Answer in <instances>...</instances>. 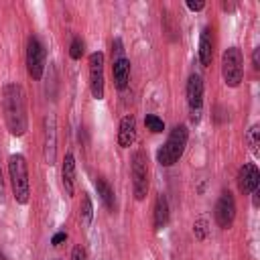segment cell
<instances>
[{
	"label": "cell",
	"instance_id": "5bb4252c",
	"mask_svg": "<svg viewBox=\"0 0 260 260\" xmlns=\"http://www.w3.org/2000/svg\"><path fill=\"white\" fill-rule=\"evenodd\" d=\"M61 177H63V189H65V193L67 195H73V191H75V158H73L71 152L65 154Z\"/></svg>",
	"mask_w": 260,
	"mask_h": 260
},
{
	"label": "cell",
	"instance_id": "ac0fdd59",
	"mask_svg": "<svg viewBox=\"0 0 260 260\" xmlns=\"http://www.w3.org/2000/svg\"><path fill=\"white\" fill-rule=\"evenodd\" d=\"M79 215H81V223L83 225H89L91 223V219H93V205H91L89 195H83L81 207H79Z\"/></svg>",
	"mask_w": 260,
	"mask_h": 260
},
{
	"label": "cell",
	"instance_id": "5b68a950",
	"mask_svg": "<svg viewBox=\"0 0 260 260\" xmlns=\"http://www.w3.org/2000/svg\"><path fill=\"white\" fill-rule=\"evenodd\" d=\"M132 189L138 201H142L148 193V165L142 150H136L132 154Z\"/></svg>",
	"mask_w": 260,
	"mask_h": 260
},
{
	"label": "cell",
	"instance_id": "ba28073f",
	"mask_svg": "<svg viewBox=\"0 0 260 260\" xmlns=\"http://www.w3.org/2000/svg\"><path fill=\"white\" fill-rule=\"evenodd\" d=\"M89 89L95 100L104 98V53L89 55Z\"/></svg>",
	"mask_w": 260,
	"mask_h": 260
},
{
	"label": "cell",
	"instance_id": "8fae6325",
	"mask_svg": "<svg viewBox=\"0 0 260 260\" xmlns=\"http://www.w3.org/2000/svg\"><path fill=\"white\" fill-rule=\"evenodd\" d=\"M258 183H260L258 167L254 162H244V167L238 173V187H240V191L242 193H252V191L258 189Z\"/></svg>",
	"mask_w": 260,
	"mask_h": 260
},
{
	"label": "cell",
	"instance_id": "484cf974",
	"mask_svg": "<svg viewBox=\"0 0 260 260\" xmlns=\"http://www.w3.org/2000/svg\"><path fill=\"white\" fill-rule=\"evenodd\" d=\"M252 61H254V69H260V49H256V51H254Z\"/></svg>",
	"mask_w": 260,
	"mask_h": 260
},
{
	"label": "cell",
	"instance_id": "7a4b0ae2",
	"mask_svg": "<svg viewBox=\"0 0 260 260\" xmlns=\"http://www.w3.org/2000/svg\"><path fill=\"white\" fill-rule=\"evenodd\" d=\"M187 138H189V132H187V126L179 124L171 130L167 142L158 148L156 152V160L162 165V167H173L185 152V146H187Z\"/></svg>",
	"mask_w": 260,
	"mask_h": 260
},
{
	"label": "cell",
	"instance_id": "603a6c76",
	"mask_svg": "<svg viewBox=\"0 0 260 260\" xmlns=\"http://www.w3.org/2000/svg\"><path fill=\"white\" fill-rule=\"evenodd\" d=\"M71 260H87L85 250H83L81 246H75V248H73V254H71Z\"/></svg>",
	"mask_w": 260,
	"mask_h": 260
},
{
	"label": "cell",
	"instance_id": "4fadbf2b",
	"mask_svg": "<svg viewBox=\"0 0 260 260\" xmlns=\"http://www.w3.org/2000/svg\"><path fill=\"white\" fill-rule=\"evenodd\" d=\"M211 57H213V32L209 26H205L201 30V37H199V61L203 67H207L211 63Z\"/></svg>",
	"mask_w": 260,
	"mask_h": 260
},
{
	"label": "cell",
	"instance_id": "7c38bea8",
	"mask_svg": "<svg viewBox=\"0 0 260 260\" xmlns=\"http://www.w3.org/2000/svg\"><path fill=\"white\" fill-rule=\"evenodd\" d=\"M136 140V118L134 116H124L120 120V130H118V144L122 148H128Z\"/></svg>",
	"mask_w": 260,
	"mask_h": 260
},
{
	"label": "cell",
	"instance_id": "d4e9b609",
	"mask_svg": "<svg viewBox=\"0 0 260 260\" xmlns=\"http://www.w3.org/2000/svg\"><path fill=\"white\" fill-rule=\"evenodd\" d=\"M187 8H189V10H193V12L203 10V8H205V2H193V0H189V2H187Z\"/></svg>",
	"mask_w": 260,
	"mask_h": 260
},
{
	"label": "cell",
	"instance_id": "9a60e30c",
	"mask_svg": "<svg viewBox=\"0 0 260 260\" xmlns=\"http://www.w3.org/2000/svg\"><path fill=\"white\" fill-rule=\"evenodd\" d=\"M112 73H114V83L118 89H124L128 85V79H130V61L126 57H120L114 61L112 65Z\"/></svg>",
	"mask_w": 260,
	"mask_h": 260
},
{
	"label": "cell",
	"instance_id": "2e32d148",
	"mask_svg": "<svg viewBox=\"0 0 260 260\" xmlns=\"http://www.w3.org/2000/svg\"><path fill=\"white\" fill-rule=\"evenodd\" d=\"M169 221V201L165 195H158L154 201V230H162Z\"/></svg>",
	"mask_w": 260,
	"mask_h": 260
},
{
	"label": "cell",
	"instance_id": "3957f363",
	"mask_svg": "<svg viewBox=\"0 0 260 260\" xmlns=\"http://www.w3.org/2000/svg\"><path fill=\"white\" fill-rule=\"evenodd\" d=\"M8 173H10V181H12V191H14V199L16 203L24 205L28 203V195H30V185H28V167L22 154H12L8 158Z\"/></svg>",
	"mask_w": 260,
	"mask_h": 260
},
{
	"label": "cell",
	"instance_id": "52a82bcc",
	"mask_svg": "<svg viewBox=\"0 0 260 260\" xmlns=\"http://www.w3.org/2000/svg\"><path fill=\"white\" fill-rule=\"evenodd\" d=\"M187 104H189L191 120L199 122L201 108H203V79L197 73H191L187 79Z\"/></svg>",
	"mask_w": 260,
	"mask_h": 260
},
{
	"label": "cell",
	"instance_id": "e0dca14e",
	"mask_svg": "<svg viewBox=\"0 0 260 260\" xmlns=\"http://www.w3.org/2000/svg\"><path fill=\"white\" fill-rule=\"evenodd\" d=\"M95 189H98V195H100V199L104 201V205H106L108 209H114V205H116V201H114V191H112V187H110L102 177L95 179Z\"/></svg>",
	"mask_w": 260,
	"mask_h": 260
},
{
	"label": "cell",
	"instance_id": "cb8c5ba5",
	"mask_svg": "<svg viewBox=\"0 0 260 260\" xmlns=\"http://www.w3.org/2000/svg\"><path fill=\"white\" fill-rule=\"evenodd\" d=\"M65 240H67V234H65V232H59V234L53 236L51 244H53V246H61V242H65Z\"/></svg>",
	"mask_w": 260,
	"mask_h": 260
},
{
	"label": "cell",
	"instance_id": "30bf717a",
	"mask_svg": "<svg viewBox=\"0 0 260 260\" xmlns=\"http://www.w3.org/2000/svg\"><path fill=\"white\" fill-rule=\"evenodd\" d=\"M57 158V120L53 114L45 118V160L55 165Z\"/></svg>",
	"mask_w": 260,
	"mask_h": 260
},
{
	"label": "cell",
	"instance_id": "9c48e42d",
	"mask_svg": "<svg viewBox=\"0 0 260 260\" xmlns=\"http://www.w3.org/2000/svg\"><path fill=\"white\" fill-rule=\"evenodd\" d=\"M234 217H236V201H234V195L230 191H223L221 197L215 203V221H217L219 228L228 230L234 223Z\"/></svg>",
	"mask_w": 260,
	"mask_h": 260
},
{
	"label": "cell",
	"instance_id": "d6986e66",
	"mask_svg": "<svg viewBox=\"0 0 260 260\" xmlns=\"http://www.w3.org/2000/svg\"><path fill=\"white\" fill-rule=\"evenodd\" d=\"M248 144H250V150L258 156V146H260V126L258 124H254L250 130H248Z\"/></svg>",
	"mask_w": 260,
	"mask_h": 260
},
{
	"label": "cell",
	"instance_id": "44dd1931",
	"mask_svg": "<svg viewBox=\"0 0 260 260\" xmlns=\"http://www.w3.org/2000/svg\"><path fill=\"white\" fill-rule=\"evenodd\" d=\"M193 232H195V238H197V240H205V238H207V219H205V217L195 219Z\"/></svg>",
	"mask_w": 260,
	"mask_h": 260
},
{
	"label": "cell",
	"instance_id": "4316f807",
	"mask_svg": "<svg viewBox=\"0 0 260 260\" xmlns=\"http://www.w3.org/2000/svg\"><path fill=\"white\" fill-rule=\"evenodd\" d=\"M0 201H4V179H2V171H0Z\"/></svg>",
	"mask_w": 260,
	"mask_h": 260
},
{
	"label": "cell",
	"instance_id": "277c9868",
	"mask_svg": "<svg viewBox=\"0 0 260 260\" xmlns=\"http://www.w3.org/2000/svg\"><path fill=\"white\" fill-rule=\"evenodd\" d=\"M221 75L230 87H238L244 77V57L238 47H230L221 55Z\"/></svg>",
	"mask_w": 260,
	"mask_h": 260
},
{
	"label": "cell",
	"instance_id": "6da1fadb",
	"mask_svg": "<svg viewBox=\"0 0 260 260\" xmlns=\"http://www.w3.org/2000/svg\"><path fill=\"white\" fill-rule=\"evenodd\" d=\"M2 106H4V118L6 126L12 136H22L28 126L26 118V100L24 91L18 83H8L2 93Z\"/></svg>",
	"mask_w": 260,
	"mask_h": 260
},
{
	"label": "cell",
	"instance_id": "8992f818",
	"mask_svg": "<svg viewBox=\"0 0 260 260\" xmlns=\"http://www.w3.org/2000/svg\"><path fill=\"white\" fill-rule=\"evenodd\" d=\"M26 69L32 79H41L45 71V47L37 37L28 39L26 45Z\"/></svg>",
	"mask_w": 260,
	"mask_h": 260
},
{
	"label": "cell",
	"instance_id": "ffe728a7",
	"mask_svg": "<svg viewBox=\"0 0 260 260\" xmlns=\"http://www.w3.org/2000/svg\"><path fill=\"white\" fill-rule=\"evenodd\" d=\"M144 124H146V128H148L150 132H154V134H158V132L165 130V122H162L158 116H154V114H148V116L144 118Z\"/></svg>",
	"mask_w": 260,
	"mask_h": 260
},
{
	"label": "cell",
	"instance_id": "7402d4cb",
	"mask_svg": "<svg viewBox=\"0 0 260 260\" xmlns=\"http://www.w3.org/2000/svg\"><path fill=\"white\" fill-rule=\"evenodd\" d=\"M81 55H83V41L79 37H75L71 41V47H69V57L71 59H81Z\"/></svg>",
	"mask_w": 260,
	"mask_h": 260
}]
</instances>
